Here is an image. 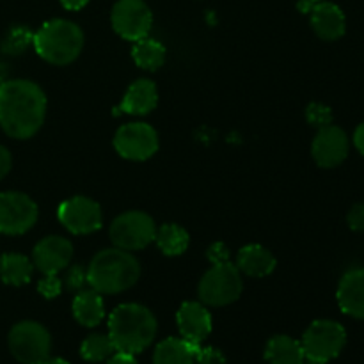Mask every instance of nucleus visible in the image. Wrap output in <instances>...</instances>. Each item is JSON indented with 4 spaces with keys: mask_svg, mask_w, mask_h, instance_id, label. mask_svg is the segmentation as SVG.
I'll use <instances>...</instances> for the list:
<instances>
[{
    "mask_svg": "<svg viewBox=\"0 0 364 364\" xmlns=\"http://www.w3.org/2000/svg\"><path fill=\"white\" fill-rule=\"evenodd\" d=\"M45 117L46 96L36 82L16 78L0 84V127L9 137H34Z\"/></svg>",
    "mask_w": 364,
    "mask_h": 364,
    "instance_id": "1",
    "label": "nucleus"
},
{
    "mask_svg": "<svg viewBox=\"0 0 364 364\" xmlns=\"http://www.w3.org/2000/svg\"><path fill=\"white\" fill-rule=\"evenodd\" d=\"M155 315L146 306L128 302L121 304L109 316V338L116 352L137 355L153 343L156 336Z\"/></svg>",
    "mask_w": 364,
    "mask_h": 364,
    "instance_id": "2",
    "label": "nucleus"
},
{
    "mask_svg": "<svg viewBox=\"0 0 364 364\" xmlns=\"http://www.w3.org/2000/svg\"><path fill=\"white\" fill-rule=\"evenodd\" d=\"M141 277V263L130 251L103 249L87 267V284L102 295L130 290Z\"/></svg>",
    "mask_w": 364,
    "mask_h": 364,
    "instance_id": "3",
    "label": "nucleus"
},
{
    "mask_svg": "<svg viewBox=\"0 0 364 364\" xmlns=\"http://www.w3.org/2000/svg\"><path fill=\"white\" fill-rule=\"evenodd\" d=\"M34 48L41 59L53 66L71 64L84 48V32L75 21L53 18L34 32Z\"/></svg>",
    "mask_w": 364,
    "mask_h": 364,
    "instance_id": "4",
    "label": "nucleus"
},
{
    "mask_svg": "<svg viewBox=\"0 0 364 364\" xmlns=\"http://www.w3.org/2000/svg\"><path fill=\"white\" fill-rule=\"evenodd\" d=\"M244 290L242 272L231 262L213 265L205 272L198 287L199 301L205 306L223 308L238 301Z\"/></svg>",
    "mask_w": 364,
    "mask_h": 364,
    "instance_id": "5",
    "label": "nucleus"
},
{
    "mask_svg": "<svg viewBox=\"0 0 364 364\" xmlns=\"http://www.w3.org/2000/svg\"><path fill=\"white\" fill-rule=\"evenodd\" d=\"M156 235V224L151 215L141 210H130L112 220L109 237L117 249L123 251H141L146 249Z\"/></svg>",
    "mask_w": 364,
    "mask_h": 364,
    "instance_id": "6",
    "label": "nucleus"
},
{
    "mask_svg": "<svg viewBox=\"0 0 364 364\" xmlns=\"http://www.w3.org/2000/svg\"><path fill=\"white\" fill-rule=\"evenodd\" d=\"M301 345L306 359L327 364L336 359L347 345V331L334 320H316L306 329Z\"/></svg>",
    "mask_w": 364,
    "mask_h": 364,
    "instance_id": "7",
    "label": "nucleus"
},
{
    "mask_svg": "<svg viewBox=\"0 0 364 364\" xmlns=\"http://www.w3.org/2000/svg\"><path fill=\"white\" fill-rule=\"evenodd\" d=\"M9 350L21 364H41L50 358L52 338L45 326L32 320L16 323L9 333Z\"/></svg>",
    "mask_w": 364,
    "mask_h": 364,
    "instance_id": "8",
    "label": "nucleus"
},
{
    "mask_svg": "<svg viewBox=\"0 0 364 364\" xmlns=\"http://www.w3.org/2000/svg\"><path fill=\"white\" fill-rule=\"evenodd\" d=\"M38 205L23 192L0 194V235H23L38 223Z\"/></svg>",
    "mask_w": 364,
    "mask_h": 364,
    "instance_id": "9",
    "label": "nucleus"
},
{
    "mask_svg": "<svg viewBox=\"0 0 364 364\" xmlns=\"http://www.w3.org/2000/svg\"><path fill=\"white\" fill-rule=\"evenodd\" d=\"M110 21L117 36L135 43L149 36L153 13L144 0H117L110 13Z\"/></svg>",
    "mask_w": 364,
    "mask_h": 364,
    "instance_id": "10",
    "label": "nucleus"
},
{
    "mask_svg": "<svg viewBox=\"0 0 364 364\" xmlns=\"http://www.w3.org/2000/svg\"><path fill=\"white\" fill-rule=\"evenodd\" d=\"M159 134L148 123L123 124L114 135V148L119 156L134 162L148 160L159 151Z\"/></svg>",
    "mask_w": 364,
    "mask_h": 364,
    "instance_id": "11",
    "label": "nucleus"
},
{
    "mask_svg": "<svg viewBox=\"0 0 364 364\" xmlns=\"http://www.w3.org/2000/svg\"><path fill=\"white\" fill-rule=\"evenodd\" d=\"M59 223L73 235H91L103 224V213L98 203L85 196H75L60 203L57 210Z\"/></svg>",
    "mask_w": 364,
    "mask_h": 364,
    "instance_id": "12",
    "label": "nucleus"
},
{
    "mask_svg": "<svg viewBox=\"0 0 364 364\" xmlns=\"http://www.w3.org/2000/svg\"><path fill=\"white\" fill-rule=\"evenodd\" d=\"M350 149V141L345 130L334 124L318 128L311 144V155L323 169H333L345 162Z\"/></svg>",
    "mask_w": 364,
    "mask_h": 364,
    "instance_id": "13",
    "label": "nucleus"
},
{
    "mask_svg": "<svg viewBox=\"0 0 364 364\" xmlns=\"http://www.w3.org/2000/svg\"><path fill=\"white\" fill-rule=\"evenodd\" d=\"M71 258H73V244L59 235L43 238L32 251V263L43 276L63 272L66 267H70Z\"/></svg>",
    "mask_w": 364,
    "mask_h": 364,
    "instance_id": "14",
    "label": "nucleus"
},
{
    "mask_svg": "<svg viewBox=\"0 0 364 364\" xmlns=\"http://www.w3.org/2000/svg\"><path fill=\"white\" fill-rule=\"evenodd\" d=\"M176 323L181 338L194 347H201L203 341L212 333V315L203 302H185L176 313Z\"/></svg>",
    "mask_w": 364,
    "mask_h": 364,
    "instance_id": "15",
    "label": "nucleus"
},
{
    "mask_svg": "<svg viewBox=\"0 0 364 364\" xmlns=\"http://www.w3.org/2000/svg\"><path fill=\"white\" fill-rule=\"evenodd\" d=\"M309 21H311L315 34L323 41H338L343 38L345 31H347L345 13L340 6L329 2V0H322L311 7Z\"/></svg>",
    "mask_w": 364,
    "mask_h": 364,
    "instance_id": "16",
    "label": "nucleus"
},
{
    "mask_svg": "<svg viewBox=\"0 0 364 364\" xmlns=\"http://www.w3.org/2000/svg\"><path fill=\"white\" fill-rule=\"evenodd\" d=\"M338 304L345 315L364 320V269H352L341 277L336 291Z\"/></svg>",
    "mask_w": 364,
    "mask_h": 364,
    "instance_id": "17",
    "label": "nucleus"
},
{
    "mask_svg": "<svg viewBox=\"0 0 364 364\" xmlns=\"http://www.w3.org/2000/svg\"><path fill=\"white\" fill-rule=\"evenodd\" d=\"M159 103V89L148 78H139L124 92L119 110L130 116H146Z\"/></svg>",
    "mask_w": 364,
    "mask_h": 364,
    "instance_id": "18",
    "label": "nucleus"
},
{
    "mask_svg": "<svg viewBox=\"0 0 364 364\" xmlns=\"http://www.w3.org/2000/svg\"><path fill=\"white\" fill-rule=\"evenodd\" d=\"M277 262L276 256L263 245L249 244L238 251L237 267L249 277H267L274 272Z\"/></svg>",
    "mask_w": 364,
    "mask_h": 364,
    "instance_id": "19",
    "label": "nucleus"
},
{
    "mask_svg": "<svg viewBox=\"0 0 364 364\" xmlns=\"http://www.w3.org/2000/svg\"><path fill=\"white\" fill-rule=\"evenodd\" d=\"M73 316L80 326L96 327L105 318V304L102 294L92 288L80 290L73 299Z\"/></svg>",
    "mask_w": 364,
    "mask_h": 364,
    "instance_id": "20",
    "label": "nucleus"
},
{
    "mask_svg": "<svg viewBox=\"0 0 364 364\" xmlns=\"http://www.w3.org/2000/svg\"><path fill=\"white\" fill-rule=\"evenodd\" d=\"M199 348L187 343L183 338H167L156 345L153 364H194Z\"/></svg>",
    "mask_w": 364,
    "mask_h": 364,
    "instance_id": "21",
    "label": "nucleus"
},
{
    "mask_svg": "<svg viewBox=\"0 0 364 364\" xmlns=\"http://www.w3.org/2000/svg\"><path fill=\"white\" fill-rule=\"evenodd\" d=\"M34 263L27 256L18 252H7L0 256V279L11 287H23L31 283L34 274Z\"/></svg>",
    "mask_w": 364,
    "mask_h": 364,
    "instance_id": "22",
    "label": "nucleus"
},
{
    "mask_svg": "<svg viewBox=\"0 0 364 364\" xmlns=\"http://www.w3.org/2000/svg\"><path fill=\"white\" fill-rule=\"evenodd\" d=\"M265 359L270 364H302L306 361V355L301 341L279 334L267 343Z\"/></svg>",
    "mask_w": 364,
    "mask_h": 364,
    "instance_id": "23",
    "label": "nucleus"
},
{
    "mask_svg": "<svg viewBox=\"0 0 364 364\" xmlns=\"http://www.w3.org/2000/svg\"><path fill=\"white\" fill-rule=\"evenodd\" d=\"M166 46L149 36L135 41L134 48H132L134 63L146 71H156L159 68H162L166 63Z\"/></svg>",
    "mask_w": 364,
    "mask_h": 364,
    "instance_id": "24",
    "label": "nucleus"
},
{
    "mask_svg": "<svg viewBox=\"0 0 364 364\" xmlns=\"http://www.w3.org/2000/svg\"><path fill=\"white\" fill-rule=\"evenodd\" d=\"M155 242L166 256H181L191 245V237H188L187 230L171 223L164 224L156 230Z\"/></svg>",
    "mask_w": 364,
    "mask_h": 364,
    "instance_id": "25",
    "label": "nucleus"
},
{
    "mask_svg": "<svg viewBox=\"0 0 364 364\" xmlns=\"http://www.w3.org/2000/svg\"><path fill=\"white\" fill-rule=\"evenodd\" d=\"M80 354L89 363H102L116 354L112 340L109 334H91L84 340L80 347Z\"/></svg>",
    "mask_w": 364,
    "mask_h": 364,
    "instance_id": "26",
    "label": "nucleus"
},
{
    "mask_svg": "<svg viewBox=\"0 0 364 364\" xmlns=\"http://www.w3.org/2000/svg\"><path fill=\"white\" fill-rule=\"evenodd\" d=\"M34 43V32L27 25H14L4 36L0 48L7 55H20Z\"/></svg>",
    "mask_w": 364,
    "mask_h": 364,
    "instance_id": "27",
    "label": "nucleus"
},
{
    "mask_svg": "<svg viewBox=\"0 0 364 364\" xmlns=\"http://www.w3.org/2000/svg\"><path fill=\"white\" fill-rule=\"evenodd\" d=\"M306 121L315 128H323L327 124H333V110H331V107L323 105V103H309L306 107Z\"/></svg>",
    "mask_w": 364,
    "mask_h": 364,
    "instance_id": "28",
    "label": "nucleus"
},
{
    "mask_svg": "<svg viewBox=\"0 0 364 364\" xmlns=\"http://www.w3.org/2000/svg\"><path fill=\"white\" fill-rule=\"evenodd\" d=\"M63 288H64L63 279H59V276H57V274H45V276H43L38 283V291L45 299L59 297L60 291H63Z\"/></svg>",
    "mask_w": 364,
    "mask_h": 364,
    "instance_id": "29",
    "label": "nucleus"
},
{
    "mask_svg": "<svg viewBox=\"0 0 364 364\" xmlns=\"http://www.w3.org/2000/svg\"><path fill=\"white\" fill-rule=\"evenodd\" d=\"M63 284H66L68 290L80 291L87 284V269H82L80 265H73L68 269L66 276H64Z\"/></svg>",
    "mask_w": 364,
    "mask_h": 364,
    "instance_id": "30",
    "label": "nucleus"
},
{
    "mask_svg": "<svg viewBox=\"0 0 364 364\" xmlns=\"http://www.w3.org/2000/svg\"><path fill=\"white\" fill-rule=\"evenodd\" d=\"M196 363L198 364H226V358L219 348L201 347L196 354Z\"/></svg>",
    "mask_w": 364,
    "mask_h": 364,
    "instance_id": "31",
    "label": "nucleus"
},
{
    "mask_svg": "<svg viewBox=\"0 0 364 364\" xmlns=\"http://www.w3.org/2000/svg\"><path fill=\"white\" fill-rule=\"evenodd\" d=\"M206 258L212 262V265H219V263H228L230 262V249L223 242H215L208 247L206 252Z\"/></svg>",
    "mask_w": 364,
    "mask_h": 364,
    "instance_id": "32",
    "label": "nucleus"
},
{
    "mask_svg": "<svg viewBox=\"0 0 364 364\" xmlns=\"http://www.w3.org/2000/svg\"><path fill=\"white\" fill-rule=\"evenodd\" d=\"M347 223L352 231H364V203L352 206L347 215Z\"/></svg>",
    "mask_w": 364,
    "mask_h": 364,
    "instance_id": "33",
    "label": "nucleus"
},
{
    "mask_svg": "<svg viewBox=\"0 0 364 364\" xmlns=\"http://www.w3.org/2000/svg\"><path fill=\"white\" fill-rule=\"evenodd\" d=\"M11 166H13V159H11L9 149L0 144V180H4L9 174Z\"/></svg>",
    "mask_w": 364,
    "mask_h": 364,
    "instance_id": "34",
    "label": "nucleus"
},
{
    "mask_svg": "<svg viewBox=\"0 0 364 364\" xmlns=\"http://www.w3.org/2000/svg\"><path fill=\"white\" fill-rule=\"evenodd\" d=\"M107 364H139L137 359L130 354H123V352H116L110 359H107Z\"/></svg>",
    "mask_w": 364,
    "mask_h": 364,
    "instance_id": "35",
    "label": "nucleus"
},
{
    "mask_svg": "<svg viewBox=\"0 0 364 364\" xmlns=\"http://www.w3.org/2000/svg\"><path fill=\"white\" fill-rule=\"evenodd\" d=\"M89 4V0H60V6L68 11H80Z\"/></svg>",
    "mask_w": 364,
    "mask_h": 364,
    "instance_id": "36",
    "label": "nucleus"
},
{
    "mask_svg": "<svg viewBox=\"0 0 364 364\" xmlns=\"http://www.w3.org/2000/svg\"><path fill=\"white\" fill-rule=\"evenodd\" d=\"M354 146L358 148V151L364 156V123L359 124L354 132Z\"/></svg>",
    "mask_w": 364,
    "mask_h": 364,
    "instance_id": "37",
    "label": "nucleus"
},
{
    "mask_svg": "<svg viewBox=\"0 0 364 364\" xmlns=\"http://www.w3.org/2000/svg\"><path fill=\"white\" fill-rule=\"evenodd\" d=\"M318 2H322V0H299V9H301V13H309L311 7Z\"/></svg>",
    "mask_w": 364,
    "mask_h": 364,
    "instance_id": "38",
    "label": "nucleus"
},
{
    "mask_svg": "<svg viewBox=\"0 0 364 364\" xmlns=\"http://www.w3.org/2000/svg\"><path fill=\"white\" fill-rule=\"evenodd\" d=\"M7 80V64L0 60V84Z\"/></svg>",
    "mask_w": 364,
    "mask_h": 364,
    "instance_id": "39",
    "label": "nucleus"
},
{
    "mask_svg": "<svg viewBox=\"0 0 364 364\" xmlns=\"http://www.w3.org/2000/svg\"><path fill=\"white\" fill-rule=\"evenodd\" d=\"M41 364H70V363L64 361V359H60V358H48L46 361H43Z\"/></svg>",
    "mask_w": 364,
    "mask_h": 364,
    "instance_id": "40",
    "label": "nucleus"
},
{
    "mask_svg": "<svg viewBox=\"0 0 364 364\" xmlns=\"http://www.w3.org/2000/svg\"><path fill=\"white\" fill-rule=\"evenodd\" d=\"M302 364H326V363H318V361H311V359H306Z\"/></svg>",
    "mask_w": 364,
    "mask_h": 364,
    "instance_id": "41",
    "label": "nucleus"
}]
</instances>
